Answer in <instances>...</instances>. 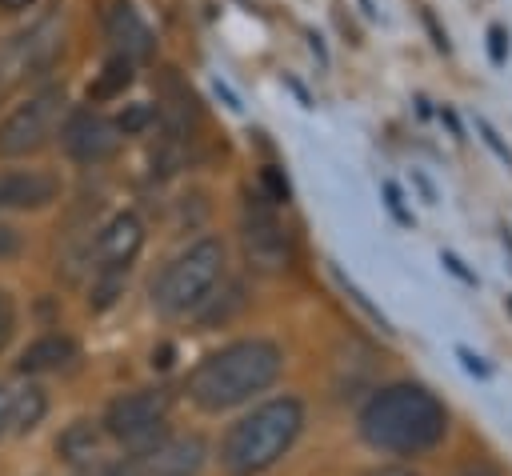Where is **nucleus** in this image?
<instances>
[{
  "mask_svg": "<svg viewBox=\"0 0 512 476\" xmlns=\"http://www.w3.org/2000/svg\"><path fill=\"white\" fill-rule=\"evenodd\" d=\"M444 432H448V412L424 384H408V380L384 384L360 408V436L376 452L420 456L436 448Z\"/></svg>",
  "mask_w": 512,
  "mask_h": 476,
  "instance_id": "1",
  "label": "nucleus"
},
{
  "mask_svg": "<svg viewBox=\"0 0 512 476\" xmlns=\"http://www.w3.org/2000/svg\"><path fill=\"white\" fill-rule=\"evenodd\" d=\"M284 368V356L272 340H236V344H224L220 352L204 356L188 380H184V392L196 408L204 412H224V408H236L244 400H252L256 392H264Z\"/></svg>",
  "mask_w": 512,
  "mask_h": 476,
  "instance_id": "2",
  "label": "nucleus"
},
{
  "mask_svg": "<svg viewBox=\"0 0 512 476\" xmlns=\"http://www.w3.org/2000/svg\"><path fill=\"white\" fill-rule=\"evenodd\" d=\"M300 428H304V404L296 396L264 400L224 432L220 464L228 468V476H260L292 448Z\"/></svg>",
  "mask_w": 512,
  "mask_h": 476,
  "instance_id": "3",
  "label": "nucleus"
},
{
  "mask_svg": "<svg viewBox=\"0 0 512 476\" xmlns=\"http://www.w3.org/2000/svg\"><path fill=\"white\" fill-rule=\"evenodd\" d=\"M220 276H224V244L216 236H204L164 264V272L152 280V304L164 316H184L212 296Z\"/></svg>",
  "mask_w": 512,
  "mask_h": 476,
  "instance_id": "4",
  "label": "nucleus"
},
{
  "mask_svg": "<svg viewBox=\"0 0 512 476\" xmlns=\"http://www.w3.org/2000/svg\"><path fill=\"white\" fill-rule=\"evenodd\" d=\"M64 112V88H40L36 96H28L24 104H16L4 120H0V156H28L40 152L52 136V128L60 124Z\"/></svg>",
  "mask_w": 512,
  "mask_h": 476,
  "instance_id": "5",
  "label": "nucleus"
},
{
  "mask_svg": "<svg viewBox=\"0 0 512 476\" xmlns=\"http://www.w3.org/2000/svg\"><path fill=\"white\" fill-rule=\"evenodd\" d=\"M240 240H244L248 264L260 268V272H284V268L292 264V236H288V228L276 220V212H272V204H268L264 196L248 200Z\"/></svg>",
  "mask_w": 512,
  "mask_h": 476,
  "instance_id": "6",
  "label": "nucleus"
},
{
  "mask_svg": "<svg viewBox=\"0 0 512 476\" xmlns=\"http://www.w3.org/2000/svg\"><path fill=\"white\" fill-rule=\"evenodd\" d=\"M168 388H136V392H124L108 404L104 412V428L116 436V440H152L168 416Z\"/></svg>",
  "mask_w": 512,
  "mask_h": 476,
  "instance_id": "7",
  "label": "nucleus"
},
{
  "mask_svg": "<svg viewBox=\"0 0 512 476\" xmlns=\"http://www.w3.org/2000/svg\"><path fill=\"white\" fill-rule=\"evenodd\" d=\"M204 440L200 436H164L148 444L140 456L108 468V476H196L204 464Z\"/></svg>",
  "mask_w": 512,
  "mask_h": 476,
  "instance_id": "8",
  "label": "nucleus"
},
{
  "mask_svg": "<svg viewBox=\"0 0 512 476\" xmlns=\"http://www.w3.org/2000/svg\"><path fill=\"white\" fill-rule=\"evenodd\" d=\"M60 144H64V152L72 160L100 164L120 148V128H116V120H108V116H100L92 108H76L60 124Z\"/></svg>",
  "mask_w": 512,
  "mask_h": 476,
  "instance_id": "9",
  "label": "nucleus"
},
{
  "mask_svg": "<svg viewBox=\"0 0 512 476\" xmlns=\"http://www.w3.org/2000/svg\"><path fill=\"white\" fill-rule=\"evenodd\" d=\"M140 248H144V224H140V216L136 212H116L100 228V236H96L100 276H124Z\"/></svg>",
  "mask_w": 512,
  "mask_h": 476,
  "instance_id": "10",
  "label": "nucleus"
},
{
  "mask_svg": "<svg viewBox=\"0 0 512 476\" xmlns=\"http://www.w3.org/2000/svg\"><path fill=\"white\" fill-rule=\"evenodd\" d=\"M104 32H108L116 56H124V60H132V64H136V60H148L152 48H156L152 28L144 24V16H140L128 0H112V4L104 8Z\"/></svg>",
  "mask_w": 512,
  "mask_h": 476,
  "instance_id": "11",
  "label": "nucleus"
},
{
  "mask_svg": "<svg viewBox=\"0 0 512 476\" xmlns=\"http://www.w3.org/2000/svg\"><path fill=\"white\" fill-rule=\"evenodd\" d=\"M60 196V180L48 172H0V208H44Z\"/></svg>",
  "mask_w": 512,
  "mask_h": 476,
  "instance_id": "12",
  "label": "nucleus"
},
{
  "mask_svg": "<svg viewBox=\"0 0 512 476\" xmlns=\"http://www.w3.org/2000/svg\"><path fill=\"white\" fill-rule=\"evenodd\" d=\"M72 360H76V344L68 336H56L52 332V336H40V340H32L24 348L20 372H56V368H64Z\"/></svg>",
  "mask_w": 512,
  "mask_h": 476,
  "instance_id": "13",
  "label": "nucleus"
},
{
  "mask_svg": "<svg viewBox=\"0 0 512 476\" xmlns=\"http://www.w3.org/2000/svg\"><path fill=\"white\" fill-rule=\"evenodd\" d=\"M44 412H48V400H44L40 388H24V392L8 396V424L16 432H32L44 420Z\"/></svg>",
  "mask_w": 512,
  "mask_h": 476,
  "instance_id": "14",
  "label": "nucleus"
},
{
  "mask_svg": "<svg viewBox=\"0 0 512 476\" xmlns=\"http://www.w3.org/2000/svg\"><path fill=\"white\" fill-rule=\"evenodd\" d=\"M128 84H132V60L112 56V60L100 68V76L88 84V100H112V96H120Z\"/></svg>",
  "mask_w": 512,
  "mask_h": 476,
  "instance_id": "15",
  "label": "nucleus"
},
{
  "mask_svg": "<svg viewBox=\"0 0 512 476\" xmlns=\"http://www.w3.org/2000/svg\"><path fill=\"white\" fill-rule=\"evenodd\" d=\"M60 448L68 452V460H84V456H92L96 452V432H92V424H72L68 432H64V440H60Z\"/></svg>",
  "mask_w": 512,
  "mask_h": 476,
  "instance_id": "16",
  "label": "nucleus"
},
{
  "mask_svg": "<svg viewBox=\"0 0 512 476\" xmlns=\"http://www.w3.org/2000/svg\"><path fill=\"white\" fill-rule=\"evenodd\" d=\"M260 196L268 200V204H288V196H292V188H288V180H284V172L280 168H260Z\"/></svg>",
  "mask_w": 512,
  "mask_h": 476,
  "instance_id": "17",
  "label": "nucleus"
},
{
  "mask_svg": "<svg viewBox=\"0 0 512 476\" xmlns=\"http://www.w3.org/2000/svg\"><path fill=\"white\" fill-rule=\"evenodd\" d=\"M476 132H480V140H484V144H488V148H492V152H496L504 164H512V148L500 140V132H496V128H492L484 116H476Z\"/></svg>",
  "mask_w": 512,
  "mask_h": 476,
  "instance_id": "18",
  "label": "nucleus"
},
{
  "mask_svg": "<svg viewBox=\"0 0 512 476\" xmlns=\"http://www.w3.org/2000/svg\"><path fill=\"white\" fill-rule=\"evenodd\" d=\"M380 188H384V204H388V212H392L400 224H412V216H408V208H404V196H400L396 180H384Z\"/></svg>",
  "mask_w": 512,
  "mask_h": 476,
  "instance_id": "19",
  "label": "nucleus"
},
{
  "mask_svg": "<svg viewBox=\"0 0 512 476\" xmlns=\"http://www.w3.org/2000/svg\"><path fill=\"white\" fill-rule=\"evenodd\" d=\"M152 120V108H144V104H136V108H128V112H120V120H116V128L120 132H140L144 124Z\"/></svg>",
  "mask_w": 512,
  "mask_h": 476,
  "instance_id": "20",
  "label": "nucleus"
},
{
  "mask_svg": "<svg viewBox=\"0 0 512 476\" xmlns=\"http://www.w3.org/2000/svg\"><path fill=\"white\" fill-rule=\"evenodd\" d=\"M488 56H492V64H504L508 60V32L500 24L488 28Z\"/></svg>",
  "mask_w": 512,
  "mask_h": 476,
  "instance_id": "21",
  "label": "nucleus"
},
{
  "mask_svg": "<svg viewBox=\"0 0 512 476\" xmlns=\"http://www.w3.org/2000/svg\"><path fill=\"white\" fill-rule=\"evenodd\" d=\"M336 280H340V284H344V292H348V296H352V300H356V304H360V308H364V312H368V316H372V320H376V324H380V328H384V332H392V328H388V320H384V316H380V308H372V304H368V296H364V292H360V288H356V284H348V280H344V276H340V272H336Z\"/></svg>",
  "mask_w": 512,
  "mask_h": 476,
  "instance_id": "22",
  "label": "nucleus"
},
{
  "mask_svg": "<svg viewBox=\"0 0 512 476\" xmlns=\"http://www.w3.org/2000/svg\"><path fill=\"white\" fill-rule=\"evenodd\" d=\"M440 264H444V268H448L452 276H460L464 284H476V276H472V272L464 268V260H460V256H452V252H440Z\"/></svg>",
  "mask_w": 512,
  "mask_h": 476,
  "instance_id": "23",
  "label": "nucleus"
},
{
  "mask_svg": "<svg viewBox=\"0 0 512 476\" xmlns=\"http://www.w3.org/2000/svg\"><path fill=\"white\" fill-rule=\"evenodd\" d=\"M456 356H460V360H464V368H468V372H472V376H488V364H484V360H480V356H472V352H468V348H456Z\"/></svg>",
  "mask_w": 512,
  "mask_h": 476,
  "instance_id": "24",
  "label": "nucleus"
},
{
  "mask_svg": "<svg viewBox=\"0 0 512 476\" xmlns=\"http://www.w3.org/2000/svg\"><path fill=\"white\" fill-rule=\"evenodd\" d=\"M16 248H20V236H16V228L0 224V256H12Z\"/></svg>",
  "mask_w": 512,
  "mask_h": 476,
  "instance_id": "25",
  "label": "nucleus"
},
{
  "mask_svg": "<svg viewBox=\"0 0 512 476\" xmlns=\"http://www.w3.org/2000/svg\"><path fill=\"white\" fill-rule=\"evenodd\" d=\"M424 24H428V32H432V40H436V48L440 52H448V32H440V24H436V16L424 8Z\"/></svg>",
  "mask_w": 512,
  "mask_h": 476,
  "instance_id": "26",
  "label": "nucleus"
},
{
  "mask_svg": "<svg viewBox=\"0 0 512 476\" xmlns=\"http://www.w3.org/2000/svg\"><path fill=\"white\" fill-rule=\"evenodd\" d=\"M440 120L448 124V132H452V136H464V132H460V120H456V112H452V108H440Z\"/></svg>",
  "mask_w": 512,
  "mask_h": 476,
  "instance_id": "27",
  "label": "nucleus"
},
{
  "mask_svg": "<svg viewBox=\"0 0 512 476\" xmlns=\"http://www.w3.org/2000/svg\"><path fill=\"white\" fill-rule=\"evenodd\" d=\"M216 96H220V100H224V104H228L232 112H240V100H236V96H232V92H228V88H224L220 80H216Z\"/></svg>",
  "mask_w": 512,
  "mask_h": 476,
  "instance_id": "28",
  "label": "nucleus"
},
{
  "mask_svg": "<svg viewBox=\"0 0 512 476\" xmlns=\"http://www.w3.org/2000/svg\"><path fill=\"white\" fill-rule=\"evenodd\" d=\"M368 476H416V472H408V468H376Z\"/></svg>",
  "mask_w": 512,
  "mask_h": 476,
  "instance_id": "29",
  "label": "nucleus"
},
{
  "mask_svg": "<svg viewBox=\"0 0 512 476\" xmlns=\"http://www.w3.org/2000/svg\"><path fill=\"white\" fill-rule=\"evenodd\" d=\"M4 424H8V392L0 388V432H4Z\"/></svg>",
  "mask_w": 512,
  "mask_h": 476,
  "instance_id": "30",
  "label": "nucleus"
},
{
  "mask_svg": "<svg viewBox=\"0 0 512 476\" xmlns=\"http://www.w3.org/2000/svg\"><path fill=\"white\" fill-rule=\"evenodd\" d=\"M32 0H0V8H8V12H20V8H28Z\"/></svg>",
  "mask_w": 512,
  "mask_h": 476,
  "instance_id": "31",
  "label": "nucleus"
},
{
  "mask_svg": "<svg viewBox=\"0 0 512 476\" xmlns=\"http://www.w3.org/2000/svg\"><path fill=\"white\" fill-rule=\"evenodd\" d=\"M508 308H512V300H508Z\"/></svg>",
  "mask_w": 512,
  "mask_h": 476,
  "instance_id": "32",
  "label": "nucleus"
}]
</instances>
